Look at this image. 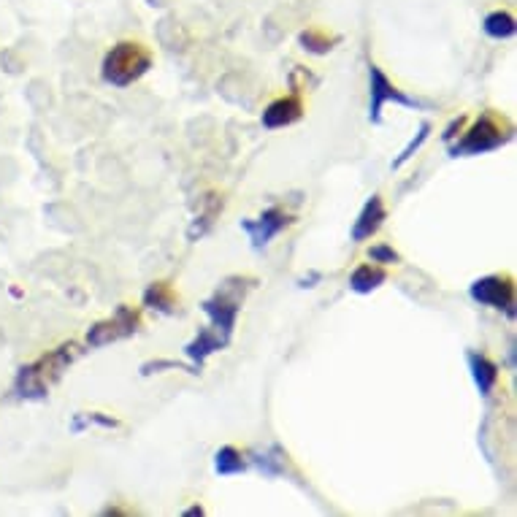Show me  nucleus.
<instances>
[{"label":"nucleus","mask_w":517,"mask_h":517,"mask_svg":"<svg viewBox=\"0 0 517 517\" xmlns=\"http://www.w3.org/2000/svg\"><path fill=\"white\" fill-rule=\"evenodd\" d=\"M509 139H512V125L496 111H485L450 152H453V157L488 155L493 149L504 147Z\"/></svg>","instance_id":"7ed1b4c3"},{"label":"nucleus","mask_w":517,"mask_h":517,"mask_svg":"<svg viewBox=\"0 0 517 517\" xmlns=\"http://www.w3.org/2000/svg\"><path fill=\"white\" fill-rule=\"evenodd\" d=\"M298 44H301V49H306V52H312V55H328V52L339 44V38L328 36L323 30H304V33L298 36Z\"/></svg>","instance_id":"a211bd4d"},{"label":"nucleus","mask_w":517,"mask_h":517,"mask_svg":"<svg viewBox=\"0 0 517 517\" xmlns=\"http://www.w3.org/2000/svg\"><path fill=\"white\" fill-rule=\"evenodd\" d=\"M252 279H241V277H231L225 279L220 285V290L214 293L212 298H206L204 301V309L206 317H209V323L212 328L222 333V336H233V328H236V317L241 312V301H244V293H247V287H250Z\"/></svg>","instance_id":"20e7f679"},{"label":"nucleus","mask_w":517,"mask_h":517,"mask_svg":"<svg viewBox=\"0 0 517 517\" xmlns=\"http://www.w3.org/2000/svg\"><path fill=\"white\" fill-rule=\"evenodd\" d=\"M79 358V347L76 342L60 344L57 350L41 355L38 361L28 363L17 371L14 379V393L19 398H28V401H38V398H47L49 388L55 385L57 379L63 377L68 366Z\"/></svg>","instance_id":"f257e3e1"},{"label":"nucleus","mask_w":517,"mask_h":517,"mask_svg":"<svg viewBox=\"0 0 517 517\" xmlns=\"http://www.w3.org/2000/svg\"><path fill=\"white\" fill-rule=\"evenodd\" d=\"M320 279H323V277H320V274H309V277L301 279L298 285H301V287H314V282H320Z\"/></svg>","instance_id":"b1692460"},{"label":"nucleus","mask_w":517,"mask_h":517,"mask_svg":"<svg viewBox=\"0 0 517 517\" xmlns=\"http://www.w3.org/2000/svg\"><path fill=\"white\" fill-rule=\"evenodd\" d=\"M385 282H388V274H385V268H379L377 263H361V266L350 274V290L352 293H358V296H369V293H374V290L385 285Z\"/></svg>","instance_id":"ddd939ff"},{"label":"nucleus","mask_w":517,"mask_h":517,"mask_svg":"<svg viewBox=\"0 0 517 517\" xmlns=\"http://www.w3.org/2000/svg\"><path fill=\"white\" fill-rule=\"evenodd\" d=\"M469 371L474 385L480 390L482 398H488L496 385H499V366L490 361L488 355H480V352H469Z\"/></svg>","instance_id":"f8f14e48"},{"label":"nucleus","mask_w":517,"mask_h":517,"mask_svg":"<svg viewBox=\"0 0 517 517\" xmlns=\"http://www.w3.org/2000/svg\"><path fill=\"white\" fill-rule=\"evenodd\" d=\"M144 306L160 314H174L179 309V296H176V290L168 282H152L144 290Z\"/></svg>","instance_id":"4468645a"},{"label":"nucleus","mask_w":517,"mask_h":517,"mask_svg":"<svg viewBox=\"0 0 517 517\" xmlns=\"http://www.w3.org/2000/svg\"><path fill=\"white\" fill-rule=\"evenodd\" d=\"M463 125H466V117H455V120L450 122V125H447V130H444V133H442V139L447 141V144H450V141H453L455 136L461 133Z\"/></svg>","instance_id":"5701e85b"},{"label":"nucleus","mask_w":517,"mask_h":517,"mask_svg":"<svg viewBox=\"0 0 517 517\" xmlns=\"http://www.w3.org/2000/svg\"><path fill=\"white\" fill-rule=\"evenodd\" d=\"M93 425L120 428V420L111 415H103V412H79V415H74V423H71V434H82L84 428H93Z\"/></svg>","instance_id":"6ab92c4d"},{"label":"nucleus","mask_w":517,"mask_h":517,"mask_svg":"<svg viewBox=\"0 0 517 517\" xmlns=\"http://www.w3.org/2000/svg\"><path fill=\"white\" fill-rule=\"evenodd\" d=\"M139 323L141 317L136 309H130V306H117L111 317L101 320V323H95L90 331H87V344L93 347V350H101L106 344H114V342H122V339H128L133 333L139 331Z\"/></svg>","instance_id":"0eeeda50"},{"label":"nucleus","mask_w":517,"mask_h":517,"mask_svg":"<svg viewBox=\"0 0 517 517\" xmlns=\"http://www.w3.org/2000/svg\"><path fill=\"white\" fill-rule=\"evenodd\" d=\"M293 217L279 209V206H268L266 212L260 214L258 220H241V231L250 236L252 250H266L271 239H277L279 233L293 225Z\"/></svg>","instance_id":"6e6552de"},{"label":"nucleus","mask_w":517,"mask_h":517,"mask_svg":"<svg viewBox=\"0 0 517 517\" xmlns=\"http://www.w3.org/2000/svg\"><path fill=\"white\" fill-rule=\"evenodd\" d=\"M222 212V195H206L204 198V212H201V217L195 220V225L187 231V239L195 241V239H201L209 228H212V222L214 217Z\"/></svg>","instance_id":"f3484780"},{"label":"nucleus","mask_w":517,"mask_h":517,"mask_svg":"<svg viewBox=\"0 0 517 517\" xmlns=\"http://www.w3.org/2000/svg\"><path fill=\"white\" fill-rule=\"evenodd\" d=\"M471 301H477L480 306H490V309H499L515 320V282L512 277L504 274H488V277L474 279L469 287Z\"/></svg>","instance_id":"423d86ee"},{"label":"nucleus","mask_w":517,"mask_h":517,"mask_svg":"<svg viewBox=\"0 0 517 517\" xmlns=\"http://www.w3.org/2000/svg\"><path fill=\"white\" fill-rule=\"evenodd\" d=\"M369 260L377 266H396V263H401V255L390 244H374L369 250Z\"/></svg>","instance_id":"4be33fe9"},{"label":"nucleus","mask_w":517,"mask_h":517,"mask_svg":"<svg viewBox=\"0 0 517 517\" xmlns=\"http://www.w3.org/2000/svg\"><path fill=\"white\" fill-rule=\"evenodd\" d=\"M301 117H304V101L298 98V93H293V95H285V98H277L274 103H268L260 120H263V128L279 130V128H290V125H296Z\"/></svg>","instance_id":"1a4fd4ad"},{"label":"nucleus","mask_w":517,"mask_h":517,"mask_svg":"<svg viewBox=\"0 0 517 517\" xmlns=\"http://www.w3.org/2000/svg\"><path fill=\"white\" fill-rule=\"evenodd\" d=\"M385 220H388V209H385V204H382V198H379V195H371L369 201L363 204L355 225H352V233H350L352 241H355V244L369 241L371 236L385 225Z\"/></svg>","instance_id":"9d476101"},{"label":"nucleus","mask_w":517,"mask_h":517,"mask_svg":"<svg viewBox=\"0 0 517 517\" xmlns=\"http://www.w3.org/2000/svg\"><path fill=\"white\" fill-rule=\"evenodd\" d=\"M155 63V57L144 44L139 41H120L117 47H111L103 57L101 76L103 82L114 84V87H130L136 84L141 76L147 74Z\"/></svg>","instance_id":"f03ea898"},{"label":"nucleus","mask_w":517,"mask_h":517,"mask_svg":"<svg viewBox=\"0 0 517 517\" xmlns=\"http://www.w3.org/2000/svg\"><path fill=\"white\" fill-rule=\"evenodd\" d=\"M187 371V374H201V371L195 369L193 363L187 366V363H176V361H149L141 366V377H149V374H160V371Z\"/></svg>","instance_id":"412c9836"},{"label":"nucleus","mask_w":517,"mask_h":517,"mask_svg":"<svg viewBox=\"0 0 517 517\" xmlns=\"http://www.w3.org/2000/svg\"><path fill=\"white\" fill-rule=\"evenodd\" d=\"M428 136H431V122H423V125H420V130L415 133V139L409 141L407 147L401 149V155L393 160V171H398V168L404 166V163H409V160H412V157L420 152V147H423L425 141H428Z\"/></svg>","instance_id":"aec40b11"},{"label":"nucleus","mask_w":517,"mask_h":517,"mask_svg":"<svg viewBox=\"0 0 517 517\" xmlns=\"http://www.w3.org/2000/svg\"><path fill=\"white\" fill-rule=\"evenodd\" d=\"M214 471H217L220 477L241 474V471H247V458H244L241 450H236V447H220L217 455H214Z\"/></svg>","instance_id":"2eb2a0df"},{"label":"nucleus","mask_w":517,"mask_h":517,"mask_svg":"<svg viewBox=\"0 0 517 517\" xmlns=\"http://www.w3.org/2000/svg\"><path fill=\"white\" fill-rule=\"evenodd\" d=\"M228 344H231V339H228V336H222L217 328H212V325H209V328H204V331L195 336L193 342L187 344L185 355L190 358V361H193L195 369L201 371V366L206 363V358H209V355H214V352L225 350Z\"/></svg>","instance_id":"9b49d317"},{"label":"nucleus","mask_w":517,"mask_h":517,"mask_svg":"<svg viewBox=\"0 0 517 517\" xmlns=\"http://www.w3.org/2000/svg\"><path fill=\"white\" fill-rule=\"evenodd\" d=\"M482 30L488 33L490 38H496V41H504V38H512L517 33V22L515 17L509 14V11H493L485 17L482 22Z\"/></svg>","instance_id":"dca6fc26"},{"label":"nucleus","mask_w":517,"mask_h":517,"mask_svg":"<svg viewBox=\"0 0 517 517\" xmlns=\"http://www.w3.org/2000/svg\"><path fill=\"white\" fill-rule=\"evenodd\" d=\"M185 515H187V517H195V515L201 517V515H204V507H190V509H187V512H185Z\"/></svg>","instance_id":"393cba45"},{"label":"nucleus","mask_w":517,"mask_h":517,"mask_svg":"<svg viewBox=\"0 0 517 517\" xmlns=\"http://www.w3.org/2000/svg\"><path fill=\"white\" fill-rule=\"evenodd\" d=\"M385 103H398L404 109H428V103H420L415 98H409L404 90H398L396 84L390 82L385 71L379 65H369V120L374 125L382 122V109Z\"/></svg>","instance_id":"39448f33"}]
</instances>
